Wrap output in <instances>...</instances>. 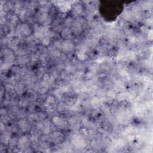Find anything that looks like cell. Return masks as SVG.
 <instances>
[{"label": "cell", "mask_w": 153, "mask_h": 153, "mask_svg": "<svg viewBox=\"0 0 153 153\" xmlns=\"http://www.w3.org/2000/svg\"><path fill=\"white\" fill-rule=\"evenodd\" d=\"M10 140V134L9 132L4 131V133L1 135V141L3 143H8Z\"/></svg>", "instance_id": "cell-14"}, {"label": "cell", "mask_w": 153, "mask_h": 153, "mask_svg": "<svg viewBox=\"0 0 153 153\" xmlns=\"http://www.w3.org/2000/svg\"><path fill=\"white\" fill-rule=\"evenodd\" d=\"M25 88V83L20 82H19L17 84H16L14 89H15V91L17 94H22L24 93Z\"/></svg>", "instance_id": "cell-12"}, {"label": "cell", "mask_w": 153, "mask_h": 153, "mask_svg": "<svg viewBox=\"0 0 153 153\" xmlns=\"http://www.w3.org/2000/svg\"><path fill=\"white\" fill-rule=\"evenodd\" d=\"M51 123L53 125L60 128H63L68 126V121L59 116H54L51 119Z\"/></svg>", "instance_id": "cell-4"}, {"label": "cell", "mask_w": 153, "mask_h": 153, "mask_svg": "<svg viewBox=\"0 0 153 153\" xmlns=\"http://www.w3.org/2000/svg\"><path fill=\"white\" fill-rule=\"evenodd\" d=\"M25 98L27 100V101H32L35 102V100L37 99L36 93L32 90H29L26 91Z\"/></svg>", "instance_id": "cell-11"}, {"label": "cell", "mask_w": 153, "mask_h": 153, "mask_svg": "<svg viewBox=\"0 0 153 153\" xmlns=\"http://www.w3.org/2000/svg\"><path fill=\"white\" fill-rule=\"evenodd\" d=\"M16 33L17 35V36L19 37H23V36H27L29 37L31 36V33L32 32V28L30 26V25L27 23H22V24H18L16 27Z\"/></svg>", "instance_id": "cell-1"}, {"label": "cell", "mask_w": 153, "mask_h": 153, "mask_svg": "<svg viewBox=\"0 0 153 153\" xmlns=\"http://www.w3.org/2000/svg\"><path fill=\"white\" fill-rule=\"evenodd\" d=\"M30 123L26 120L24 119H20L18 123L17 126L18 128L23 133L27 132L30 129Z\"/></svg>", "instance_id": "cell-6"}, {"label": "cell", "mask_w": 153, "mask_h": 153, "mask_svg": "<svg viewBox=\"0 0 153 153\" xmlns=\"http://www.w3.org/2000/svg\"><path fill=\"white\" fill-rule=\"evenodd\" d=\"M16 60L19 64L25 65L29 62L30 59L26 55H23V56H20L18 58H17Z\"/></svg>", "instance_id": "cell-13"}, {"label": "cell", "mask_w": 153, "mask_h": 153, "mask_svg": "<svg viewBox=\"0 0 153 153\" xmlns=\"http://www.w3.org/2000/svg\"><path fill=\"white\" fill-rule=\"evenodd\" d=\"M44 105L48 112H53L57 108V105L56 102L55 97L53 96H48L45 99Z\"/></svg>", "instance_id": "cell-2"}, {"label": "cell", "mask_w": 153, "mask_h": 153, "mask_svg": "<svg viewBox=\"0 0 153 153\" xmlns=\"http://www.w3.org/2000/svg\"><path fill=\"white\" fill-rule=\"evenodd\" d=\"M17 144L19 148H27L29 144V140L26 136H23L18 139Z\"/></svg>", "instance_id": "cell-9"}, {"label": "cell", "mask_w": 153, "mask_h": 153, "mask_svg": "<svg viewBox=\"0 0 153 153\" xmlns=\"http://www.w3.org/2000/svg\"><path fill=\"white\" fill-rule=\"evenodd\" d=\"M2 58L4 60V62L7 63H12L15 60L14 57V52L13 50L9 48H5L3 50L2 53Z\"/></svg>", "instance_id": "cell-3"}, {"label": "cell", "mask_w": 153, "mask_h": 153, "mask_svg": "<svg viewBox=\"0 0 153 153\" xmlns=\"http://www.w3.org/2000/svg\"><path fill=\"white\" fill-rule=\"evenodd\" d=\"M68 126L74 130H77L81 126V121L79 118L75 117H71L68 121Z\"/></svg>", "instance_id": "cell-7"}, {"label": "cell", "mask_w": 153, "mask_h": 153, "mask_svg": "<svg viewBox=\"0 0 153 153\" xmlns=\"http://www.w3.org/2000/svg\"><path fill=\"white\" fill-rule=\"evenodd\" d=\"M63 139H64V135L61 131H55L53 133H52L51 140L54 143L56 144L59 143L63 142Z\"/></svg>", "instance_id": "cell-8"}, {"label": "cell", "mask_w": 153, "mask_h": 153, "mask_svg": "<svg viewBox=\"0 0 153 153\" xmlns=\"http://www.w3.org/2000/svg\"><path fill=\"white\" fill-rule=\"evenodd\" d=\"M75 47L74 42L71 39H65L62 42L61 49L65 53L71 52Z\"/></svg>", "instance_id": "cell-5"}, {"label": "cell", "mask_w": 153, "mask_h": 153, "mask_svg": "<svg viewBox=\"0 0 153 153\" xmlns=\"http://www.w3.org/2000/svg\"><path fill=\"white\" fill-rule=\"evenodd\" d=\"M73 34L71 29L68 27H65L61 30V36L65 39H70Z\"/></svg>", "instance_id": "cell-10"}]
</instances>
